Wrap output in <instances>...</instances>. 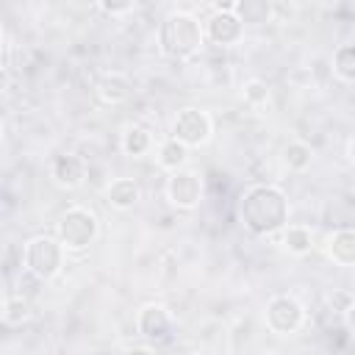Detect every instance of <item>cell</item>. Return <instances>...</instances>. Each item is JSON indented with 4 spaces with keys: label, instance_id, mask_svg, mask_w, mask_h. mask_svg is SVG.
<instances>
[{
    "label": "cell",
    "instance_id": "obj_1",
    "mask_svg": "<svg viewBox=\"0 0 355 355\" xmlns=\"http://www.w3.org/2000/svg\"><path fill=\"white\" fill-rule=\"evenodd\" d=\"M288 197L272 183H258L241 191L236 214L252 236H272L288 225Z\"/></svg>",
    "mask_w": 355,
    "mask_h": 355
},
{
    "label": "cell",
    "instance_id": "obj_2",
    "mask_svg": "<svg viewBox=\"0 0 355 355\" xmlns=\"http://www.w3.org/2000/svg\"><path fill=\"white\" fill-rule=\"evenodd\" d=\"M205 42L202 22L189 11H172L158 25V47L169 58H191Z\"/></svg>",
    "mask_w": 355,
    "mask_h": 355
},
{
    "label": "cell",
    "instance_id": "obj_3",
    "mask_svg": "<svg viewBox=\"0 0 355 355\" xmlns=\"http://www.w3.org/2000/svg\"><path fill=\"white\" fill-rule=\"evenodd\" d=\"M55 233H58V241L64 250L83 252V250H89V244H94V239L100 233V222H97L94 211H89L83 205H72L61 214Z\"/></svg>",
    "mask_w": 355,
    "mask_h": 355
},
{
    "label": "cell",
    "instance_id": "obj_4",
    "mask_svg": "<svg viewBox=\"0 0 355 355\" xmlns=\"http://www.w3.org/2000/svg\"><path fill=\"white\" fill-rule=\"evenodd\" d=\"M22 261H25V272L36 275L39 280H50L64 266V247L53 236H33L25 244Z\"/></svg>",
    "mask_w": 355,
    "mask_h": 355
},
{
    "label": "cell",
    "instance_id": "obj_5",
    "mask_svg": "<svg viewBox=\"0 0 355 355\" xmlns=\"http://www.w3.org/2000/svg\"><path fill=\"white\" fill-rule=\"evenodd\" d=\"M211 136H214V122H211L208 111L194 108V105L178 111V116L172 122V139L183 141L186 147H202L211 141Z\"/></svg>",
    "mask_w": 355,
    "mask_h": 355
},
{
    "label": "cell",
    "instance_id": "obj_6",
    "mask_svg": "<svg viewBox=\"0 0 355 355\" xmlns=\"http://www.w3.org/2000/svg\"><path fill=\"white\" fill-rule=\"evenodd\" d=\"M305 322V308L291 294H277L266 302V327L277 336L297 333Z\"/></svg>",
    "mask_w": 355,
    "mask_h": 355
},
{
    "label": "cell",
    "instance_id": "obj_7",
    "mask_svg": "<svg viewBox=\"0 0 355 355\" xmlns=\"http://www.w3.org/2000/svg\"><path fill=\"white\" fill-rule=\"evenodd\" d=\"M166 200L178 208V211H191L200 205L202 200V178L191 169H175L166 178Z\"/></svg>",
    "mask_w": 355,
    "mask_h": 355
},
{
    "label": "cell",
    "instance_id": "obj_8",
    "mask_svg": "<svg viewBox=\"0 0 355 355\" xmlns=\"http://www.w3.org/2000/svg\"><path fill=\"white\" fill-rule=\"evenodd\" d=\"M136 330H139V336L147 338L153 347L166 344V341L172 338V316H169V311H166L164 305L150 302V305H144V308L139 311V316H136Z\"/></svg>",
    "mask_w": 355,
    "mask_h": 355
},
{
    "label": "cell",
    "instance_id": "obj_9",
    "mask_svg": "<svg viewBox=\"0 0 355 355\" xmlns=\"http://www.w3.org/2000/svg\"><path fill=\"white\" fill-rule=\"evenodd\" d=\"M202 33H205L214 44L230 47V44L241 42L244 25H241V19H239L233 11H214V14L208 17V22L202 25Z\"/></svg>",
    "mask_w": 355,
    "mask_h": 355
},
{
    "label": "cell",
    "instance_id": "obj_10",
    "mask_svg": "<svg viewBox=\"0 0 355 355\" xmlns=\"http://www.w3.org/2000/svg\"><path fill=\"white\" fill-rule=\"evenodd\" d=\"M50 178L55 180V186L61 189H78L86 180V164L80 155L75 153H61L53 158L50 164Z\"/></svg>",
    "mask_w": 355,
    "mask_h": 355
},
{
    "label": "cell",
    "instance_id": "obj_11",
    "mask_svg": "<svg viewBox=\"0 0 355 355\" xmlns=\"http://www.w3.org/2000/svg\"><path fill=\"white\" fill-rule=\"evenodd\" d=\"M139 197H141V191H139V183H136L133 178H116V180H111L108 189H105V202H108L111 208H116V211L133 208V205L139 202Z\"/></svg>",
    "mask_w": 355,
    "mask_h": 355
},
{
    "label": "cell",
    "instance_id": "obj_12",
    "mask_svg": "<svg viewBox=\"0 0 355 355\" xmlns=\"http://www.w3.org/2000/svg\"><path fill=\"white\" fill-rule=\"evenodd\" d=\"M233 14L241 19L244 28H247V25L258 28V25H266V22L272 19L275 3H272V0H236Z\"/></svg>",
    "mask_w": 355,
    "mask_h": 355
},
{
    "label": "cell",
    "instance_id": "obj_13",
    "mask_svg": "<svg viewBox=\"0 0 355 355\" xmlns=\"http://www.w3.org/2000/svg\"><path fill=\"white\" fill-rule=\"evenodd\" d=\"M97 97L105 103V105H119L130 97V80L119 72H108L100 78L97 83Z\"/></svg>",
    "mask_w": 355,
    "mask_h": 355
},
{
    "label": "cell",
    "instance_id": "obj_14",
    "mask_svg": "<svg viewBox=\"0 0 355 355\" xmlns=\"http://www.w3.org/2000/svg\"><path fill=\"white\" fill-rule=\"evenodd\" d=\"M327 252L338 266H352L355 263V230L352 227H338L330 236Z\"/></svg>",
    "mask_w": 355,
    "mask_h": 355
},
{
    "label": "cell",
    "instance_id": "obj_15",
    "mask_svg": "<svg viewBox=\"0 0 355 355\" xmlns=\"http://www.w3.org/2000/svg\"><path fill=\"white\" fill-rule=\"evenodd\" d=\"M283 250L291 255H305L313 247V233L305 225H286L283 230Z\"/></svg>",
    "mask_w": 355,
    "mask_h": 355
},
{
    "label": "cell",
    "instance_id": "obj_16",
    "mask_svg": "<svg viewBox=\"0 0 355 355\" xmlns=\"http://www.w3.org/2000/svg\"><path fill=\"white\" fill-rule=\"evenodd\" d=\"M186 161H189V147H186L183 141H178V139L169 136V139L158 147V164H161L164 169L175 172V169H180V166H186Z\"/></svg>",
    "mask_w": 355,
    "mask_h": 355
},
{
    "label": "cell",
    "instance_id": "obj_17",
    "mask_svg": "<svg viewBox=\"0 0 355 355\" xmlns=\"http://www.w3.org/2000/svg\"><path fill=\"white\" fill-rule=\"evenodd\" d=\"M283 164H286L291 172L308 169V166L313 164V150H311V144H305V141H288V144L283 147Z\"/></svg>",
    "mask_w": 355,
    "mask_h": 355
},
{
    "label": "cell",
    "instance_id": "obj_18",
    "mask_svg": "<svg viewBox=\"0 0 355 355\" xmlns=\"http://www.w3.org/2000/svg\"><path fill=\"white\" fill-rule=\"evenodd\" d=\"M150 144H153V136H150V130L141 128V125H130V128L122 133V150H125L128 155H133V158L144 155V153L150 150Z\"/></svg>",
    "mask_w": 355,
    "mask_h": 355
},
{
    "label": "cell",
    "instance_id": "obj_19",
    "mask_svg": "<svg viewBox=\"0 0 355 355\" xmlns=\"http://www.w3.org/2000/svg\"><path fill=\"white\" fill-rule=\"evenodd\" d=\"M333 75L344 83L355 80V47L352 44H341L333 53Z\"/></svg>",
    "mask_w": 355,
    "mask_h": 355
},
{
    "label": "cell",
    "instance_id": "obj_20",
    "mask_svg": "<svg viewBox=\"0 0 355 355\" xmlns=\"http://www.w3.org/2000/svg\"><path fill=\"white\" fill-rule=\"evenodd\" d=\"M31 300L28 297H11L8 302H6V308H3V319L8 322V324H25L28 319H31Z\"/></svg>",
    "mask_w": 355,
    "mask_h": 355
},
{
    "label": "cell",
    "instance_id": "obj_21",
    "mask_svg": "<svg viewBox=\"0 0 355 355\" xmlns=\"http://www.w3.org/2000/svg\"><path fill=\"white\" fill-rule=\"evenodd\" d=\"M241 97H244L247 105H255V108L258 105H266L269 103V83L261 80V78H250L241 86Z\"/></svg>",
    "mask_w": 355,
    "mask_h": 355
},
{
    "label": "cell",
    "instance_id": "obj_22",
    "mask_svg": "<svg viewBox=\"0 0 355 355\" xmlns=\"http://www.w3.org/2000/svg\"><path fill=\"white\" fill-rule=\"evenodd\" d=\"M330 305H333V311L338 313V316H349L352 313V308H355V297H352V291L349 288H336L333 294H330Z\"/></svg>",
    "mask_w": 355,
    "mask_h": 355
},
{
    "label": "cell",
    "instance_id": "obj_23",
    "mask_svg": "<svg viewBox=\"0 0 355 355\" xmlns=\"http://www.w3.org/2000/svg\"><path fill=\"white\" fill-rule=\"evenodd\" d=\"M133 3H136V0H97L100 11L108 14V17H122V14H128V11L133 8Z\"/></svg>",
    "mask_w": 355,
    "mask_h": 355
},
{
    "label": "cell",
    "instance_id": "obj_24",
    "mask_svg": "<svg viewBox=\"0 0 355 355\" xmlns=\"http://www.w3.org/2000/svg\"><path fill=\"white\" fill-rule=\"evenodd\" d=\"M211 8L214 11H233L236 8V0H211Z\"/></svg>",
    "mask_w": 355,
    "mask_h": 355
},
{
    "label": "cell",
    "instance_id": "obj_25",
    "mask_svg": "<svg viewBox=\"0 0 355 355\" xmlns=\"http://www.w3.org/2000/svg\"><path fill=\"white\" fill-rule=\"evenodd\" d=\"M8 83H11V78H8V69H6V67H0V94L8 89Z\"/></svg>",
    "mask_w": 355,
    "mask_h": 355
},
{
    "label": "cell",
    "instance_id": "obj_26",
    "mask_svg": "<svg viewBox=\"0 0 355 355\" xmlns=\"http://www.w3.org/2000/svg\"><path fill=\"white\" fill-rule=\"evenodd\" d=\"M0 47H3V22H0Z\"/></svg>",
    "mask_w": 355,
    "mask_h": 355
},
{
    "label": "cell",
    "instance_id": "obj_27",
    "mask_svg": "<svg viewBox=\"0 0 355 355\" xmlns=\"http://www.w3.org/2000/svg\"><path fill=\"white\" fill-rule=\"evenodd\" d=\"M0 139H3V122H0Z\"/></svg>",
    "mask_w": 355,
    "mask_h": 355
}]
</instances>
